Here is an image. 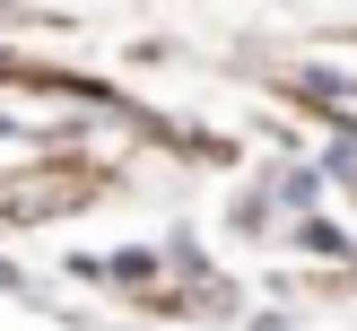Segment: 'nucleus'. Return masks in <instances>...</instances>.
Instances as JSON below:
<instances>
[{
  "mask_svg": "<svg viewBox=\"0 0 357 331\" xmlns=\"http://www.w3.org/2000/svg\"><path fill=\"white\" fill-rule=\"evenodd\" d=\"M288 236L305 244V253H331V261H357V244H349V236H340V226H331V218H314V209H296V226H288Z\"/></svg>",
  "mask_w": 357,
  "mask_h": 331,
  "instance_id": "obj_1",
  "label": "nucleus"
},
{
  "mask_svg": "<svg viewBox=\"0 0 357 331\" xmlns=\"http://www.w3.org/2000/svg\"><path fill=\"white\" fill-rule=\"evenodd\" d=\"M227 226H236V236H271V192H244V201L227 209Z\"/></svg>",
  "mask_w": 357,
  "mask_h": 331,
  "instance_id": "obj_2",
  "label": "nucleus"
},
{
  "mask_svg": "<svg viewBox=\"0 0 357 331\" xmlns=\"http://www.w3.org/2000/svg\"><path fill=\"white\" fill-rule=\"evenodd\" d=\"M0 296H26V279H17V270H9V261H0Z\"/></svg>",
  "mask_w": 357,
  "mask_h": 331,
  "instance_id": "obj_3",
  "label": "nucleus"
}]
</instances>
